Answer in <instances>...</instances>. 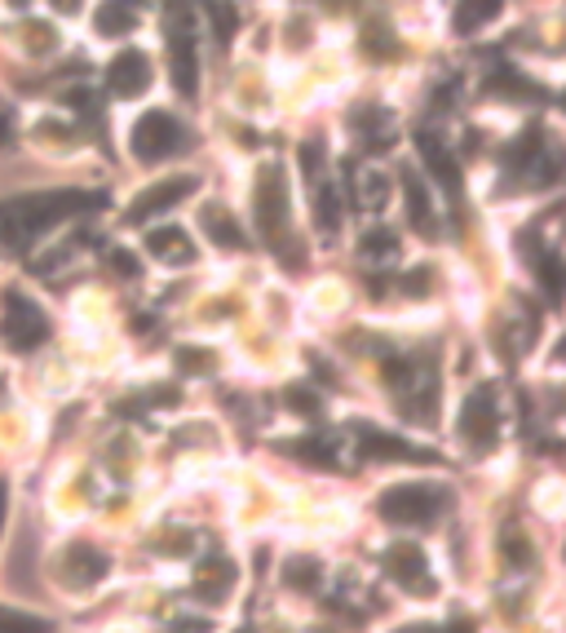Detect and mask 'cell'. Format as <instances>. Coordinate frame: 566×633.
Returning <instances> with one entry per match:
<instances>
[{
	"instance_id": "3957f363",
	"label": "cell",
	"mask_w": 566,
	"mask_h": 633,
	"mask_svg": "<svg viewBox=\"0 0 566 633\" xmlns=\"http://www.w3.org/2000/svg\"><path fill=\"white\" fill-rule=\"evenodd\" d=\"M49 333H54L49 314L32 297H23V292L10 288L5 292V310H0V342H5L10 350H19V355H32L36 346L49 342Z\"/></svg>"
},
{
	"instance_id": "7c38bea8",
	"label": "cell",
	"mask_w": 566,
	"mask_h": 633,
	"mask_svg": "<svg viewBox=\"0 0 566 633\" xmlns=\"http://www.w3.org/2000/svg\"><path fill=\"white\" fill-rule=\"evenodd\" d=\"M355 439H359L363 461H434V452H420V448H412L407 439L368 426V421H355Z\"/></svg>"
},
{
	"instance_id": "ffe728a7",
	"label": "cell",
	"mask_w": 566,
	"mask_h": 633,
	"mask_svg": "<svg viewBox=\"0 0 566 633\" xmlns=\"http://www.w3.org/2000/svg\"><path fill=\"white\" fill-rule=\"evenodd\" d=\"M319 580H323V563H319L314 554H292V559H284V585H288V589L314 594Z\"/></svg>"
},
{
	"instance_id": "4316f807",
	"label": "cell",
	"mask_w": 566,
	"mask_h": 633,
	"mask_svg": "<svg viewBox=\"0 0 566 633\" xmlns=\"http://www.w3.org/2000/svg\"><path fill=\"white\" fill-rule=\"evenodd\" d=\"M284 407L297 412V416H319V412H323L319 390H310V385H288V390H284Z\"/></svg>"
},
{
	"instance_id": "836d02e7",
	"label": "cell",
	"mask_w": 566,
	"mask_h": 633,
	"mask_svg": "<svg viewBox=\"0 0 566 633\" xmlns=\"http://www.w3.org/2000/svg\"><path fill=\"white\" fill-rule=\"evenodd\" d=\"M102 257H106L111 266H116L120 275H138V257H134V253H125V249H116V244H106V249H102Z\"/></svg>"
},
{
	"instance_id": "44dd1931",
	"label": "cell",
	"mask_w": 566,
	"mask_h": 633,
	"mask_svg": "<svg viewBox=\"0 0 566 633\" xmlns=\"http://www.w3.org/2000/svg\"><path fill=\"white\" fill-rule=\"evenodd\" d=\"M284 452L301 457V465H310V470H336V448H332V439H319V435L292 439V444H284Z\"/></svg>"
},
{
	"instance_id": "ba28073f",
	"label": "cell",
	"mask_w": 566,
	"mask_h": 633,
	"mask_svg": "<svg viewBox=\"0 0 566 633\" xmlns=\"http://www.w3.org/2000/svg\"><path fill=\"white\" fill-rule=\"evenodd\" d=\"M58 572H62V585H71V589H93V585L106 580L111 559H106L97 545H89V541H71V545L62 550Z\"/></svg>"
},
{
	"instance_id": "ab89813d",
	"label": "cell",
	"mask_w": 566,
	"mask_h": 633,
	"mask_svg": "<svg viewBox=\"0 0 566 633\" xmlns=\"http://www.w3.org/2000/svg\"><path fill=\"white\" fill-rule=\"evenodd\" d=\"M169 633H212V624L208 620H177V624H169Z\"/></svg>"
},
{
	"instance_id": "603a6c76",
	"label": "cell",
	"mask_w": 566,
	"mask_h": 633,
	"mask_svg": "<svg viewBox=\"0 0 566 633\" xmlns=\"http://www.w3.org/2000/svg\"><path fill=\"white\" fill-rule=\"evenodd\" d=\"M93 23H97L102 36H129L138 19H134V10H129V0H106Z\"/></svg>"
},
{
	"instance_id": "d6986e66",
	"label": "cell",
	"mask_w": 566,
	"mask_h": 633,
	"mask_svg": "<svg viewBox=\"0 0 566 633\" xmlns=\"http://www.w3.org/2000/svg\"><path fill=\"white\" fill-rule=\"evenodd\" d=\"M310 195H314V222H319V231H323V235H336V227H342V199H336L332 177L310 182Z\"/></svg>"
},
{
	"instance_id": "60d3db41",
	"label": "cell",
	"mask_w": 566,
	"mask_h": 633,
	"mask_svg": "<svg viewBox=\"0 0 566 633\" xmlns=\"http://www.w3.org/2000/svg\"><path fill=\"white\" fill-rule=\"evenodd\" d=\"M54 5V14H62V19H76L80 10H84V0H49Z\"/></svg>"
},
{
	"instance_id": "2e32d148",
	"label": "cell",
	"mask_w": 566,
	"mask_h": 633,
	"mask_svg": "<svg viewBox=\"0 0 566 633\" xmlns=\"http://www.w3.org/2000/svg\"><path fill=\"white\" fill-rule=\"evenodd\" d=\"M403 199H407V222L420 231V235H438V218H434V199L425 191V182L403 169Z\"/></svg>"
},
{
	"instance_id": "277c9868",
	"label": "cell",
	"mask_w": 566,
	"mask_h": 633,
	"mask_svg": "<svg viewBox=\"0 0 566 633\" xmlns=\"http://www.w3.org/2000/svg\"><path fill=\"white\" fill-rule=\"evenodd\" d=\"M253 214H257V231L266 244H284V231H288V182H284V169L279 164H266L257 173V186H253Z\"/></svg>"
},
{
	"instance_id": "e575fe53",
	"label": "cell",
	"mask_w": 566,
	"mask_h": 633,
	"mask_svg": "<svg viewBox=\"0 0 566 633\" xmlns=\"http://www.w3.org/2000/svg\"><path fill=\"white\" fill-rule=\"evenodd\" d=\"M363 186H368V204H372V208H381V204H385V195H390V177H385V173H368V177H363Z\"/></svg>"
},
{
	"instance_id": "9c48e42d",
	"label": "cell",
	"mask_w": 566,
	"mask_h": 633,
	"mask_svg": "<svg viewBox=\"0 0 566 633\" xmlns=\"http://www.w3.org/2000/svg\"><path fill=\"white\" fill-rule=\"evenodd\" d=\"M385 572L390 580H398L407 594H434V576H429V559L420 545L412 541H394L385 550Z\"/></svg>"
},
{
	"instance_id": "6da1fadb",
	"label": "cell",
	"mask_w": 566,
	"mask_h": 633,
	"mask_svg": "<svg viewBox=\"0 0 566 633\" xmlns=\"http://www.w3.org/2000/svg\"><path fill=\"white\" fill-rule=\"evenodd\" d=\"M106 195L102 191H36V195H19L10 204H0V244L5 249H27L36 235H45L49 227L93 214L102 208Z\"/></svg>"
},
{
	"instance_id": "9a60e30c",
	"label": "cell",
	"mask_w": 566,
	"mask_h": 633,
	"mask_svg": "<svg viewBox=\"0 0 566 633\" xmlns=\"http://www.w3.org/2000/svg\"><path fill=\"white\" fill-rule=\"evenodd\" d=\"M147 249H151V257L164 262V266H190V262L199 257V249L190 244V235H186L182 227H160V231H151V235H147Z\"/></svg>"
},
{
	"instance_id": "f1b7e54d",
	"label": "cell",
	"mask_w": 566,
	"mask_h": 633,
	"mask_svg": "<svg viewBox=\"0 0 566 633\" xmlns=\"http://www.w3.org/2000/svg\"><path fill=\"white\" fill-rule=\"evenodd\" d=\"M177 368H182L186 377H204V372H212V350H204V346H182V350H177Z\"/></svg>"
},
{
	"instance_id": "5b68a950",
	"label": "cell",
	"mask_w": 566,
	"mask_h": 633,
	"mask_svg": "<svg viewBox=\"0 0 566 633\" xmlns=\"http://www.w3.org/2000/svg\"><path fill=\"white\" fill-rule=\"evenodd\" d=\"M186 147H190V129L182 120H173L169 112H147L134 125V156L142 164H160V160H169Z\"/></svg>"
},
{
	"instance_id": "8fae6325",
	"label": "cell",
	"mask_w": 566,
	"mask_h": 633,
	"mask_svg": "<svg viewBox=\"0 0 566 633\" xmlns=\"http://www.w3.org/2000/svg\"><path fill=\"white\" fill-rule=\"evenodd\" d=\"M106 89L116 97H142L151 89V58L142 49H125L106 67Z\"/></svg>"
},
{
	"instance_id": "b9f144b4",
	"label": "cell",
	"mask_w": 566,
	"mask_h": 633,
	"mask_svg": "<svg viewBox=\"0 0 566 633\" xmlns=\"http://www.w3.org/2000/svg\"><path fill=\"white\" fill-rule=\"evenodd\" d=\"M398 633H442V624H403Z\"/></svg>"
},
{
	"instance_id": "d4e9b609",
	"label": "cell",
	"mask_w": 566,
	"mask_h": 633,
	"mask_svg": "<svg viewBox=\"0 0 566 633\" xmlns=\"http://www.w3.org/2000/svg\"><path fill=\"white\" fill-rule=\"evenodd\" d=\"M0 633H54V624L19 607H0Z\"/></svg>"
},
{
	"instance_id": "4dcf8cb0",
	"label": "cell",
	"mask_w": 566,
	"mask_h": 633,
	"mask_svg": "<svg viewBox=\"0 0 566 633\" xmlns=\"http://www.w3.org/2000/svg\"><path fill=\"white\" fill-rule=\"evenodd\" d=\"M323 164H327V151H323V142H301V169H305V177H310V182L327 177V173H323Z\"/></svg>"
},
{
	"instance_id": "7402d4cb",
	"label": "cell",
	"mask_w": 566,
	"mask_h": 633,
	"mask_svg": "<svg viewBox=\"0 0 566 633\" xmlns=\"http://www.w3.org/2000/svg\"><path fill=\"white\" fill-rule=\"evenodd\" d=\"M535 156H540V129H522V134L500 151V160H505L509 173H527V169L535 164Z\"/></svg>"
},
{
	"instance_id": "ee69618b",
	"label": "cell",
	"mask_w": 566,
	"mask_h": 633,
	"mask_svg": "<svg viewBox=\"0 0 566 633\" xmlns=\"http://www.w3.org/2000/svg\"><path fill=\"white\" fill-rule=\"evenodd\" d=\"M10 5H14V10H27V5H32V0H10Z\"/></svg>"
},
{
	"instance_id": "f35d334b",
	"label": "cell",
	"mask_w": 566,
	"mask_h": 633,
	"mask_svg": "<svg viewBox=\"0 0 566 633\" xmlns=\"http://www.w3.org/2000/svg\"><path fill=\"white\" fill-rule=\"evenodd\" d=\"M160 550H164V554H190V537H186V532H182V537H164Z\"/></svg>"
},
{
	"instance_id": "ac0fdd59",
	"label": "cell",
	"mask_w": 566,
	"mask_h": 633,
	"mask_svg": "<svg viewBox=\"0 0 566 633\" xmlns=\"http://www.w3.org/2000/svg\"><path fill=\"white\" fill-rule=\"evenodd\" d=\"M500 10H505V0H461L457 14H451V27H457V36H474V32L487 27Z\"/></svg>"
},
{
	"instance_id": "30bf717a",
	"label": "cell",
	"mask_w": 566,
	"mask_h": 633,
	"mask_svg": "<svg viewBox=\"0 0 566 633\" xmlns=\"http://www.w3.org/2000/svg\"><path fill=\"white\" fill-rule=\"evenodd\" d=\"M169 62H173V84L182 97H195L199 89V54H195V32L186 23V14L169 27Z\"/></svg>"
},
{
	"instance_id": "52a82bcc",
	"label": "cell",
	"mask_w": 566,
	"mask_h": 633,
	"mask_svg": "<svg viewBox=\"0 0 566 633\" xmlns=\"http://www.w3.org/2000/svg\"><path fill=\"white\" fill-rule=\"evenodd\" d=\"M195 191H199V177H195V173H182V177H164V182H151L147 191H138V195H134V204H129L125 222H129V227H142V222H151V218L169 214V208H177L182 199H190Z\"/></svg>"
},
{
	"instance_id": "7bdbcfd3",
	"label": "cell",
	"mask_w": 566,
	"mask_h": 633,
	"mask_svg": "<svg viewBox=\"0 0 566 633\" xmlns=\"http://www.w3.org/2000/svg\"><path fill=\"white\" fill-rule=\"evenodd\" d=\"M5 509H10V487H5V479H0V522H5Z\"/></svg>"
},
{
	"instance_id": "74e56055",
	"label": "cell",
	"mask_w": 566,
	"mask_h": 633,
	"mask_svg": "<svg viewBox=\"0 0 566 633\" xmlns=\"http://www.w3.org/2000/svg\"><path fill=\"white\" fill-rule=\"evenodd\" d=\"M14 134H19L14 112H0V147H14Z\"/></svg>"
},
{
	"instance_id": "d6a6232c",
	"label": "cell",
	"mask_w": 566,
	"mask_h": 633,
	"mask_svg": "<svg viewBox=\"0 0 566 633\" xmlns=\"http://www.w3.org/2000/svg\"><path fill=\"white\" fill-rule=\"evenodd\" d=\"M429 288H434V271H429V266L407 271V279H403V292H407V297H425Z\"/></svg>"
},
{
	"instance_id": "7a4b0ae2",
	"label": "cell",
	"mask_w": 566,
	"mask_h": 633,
	"mask_svg": "<svg viewBox=\"0 0 566 633\" xmlns=\"http://www.w3.org/2000/svg\"><path fill=\"white\" fill-rule=\"evenodd\" d=\"M451 505V487L442 483H394L381 492L377 514L394 527H425L434 518H442Z\"/></svg>"
},
{
	"instance_id": "8d00e7d4",
	"label": "cell",
	"mask_w": 566,
	"mask_h": 633,
	"mask_svg": "<svg viewBox=\"0 0 566 633\" xmlns=\"http://www.w3.org/2000/svg\"><path fill=\"white\" fill-rule=\"evenodd\" d=\"M505 554H509V559H513V563H522V567H527V563H531V559H535V554H531V545H522V541H518V537H513V532H509V537H505Z\"/></svg>"
},
{
	"instance_id": "83f0119b",
	"label": "cell",
	"mask_w": 566,
	"mask_h": 633,
	"mask_svg": "<svg viewBox=\"0 0 566 633\" xmlns=\"http://www.w3.org/2000/svg\"><path fill=\"white\" fill-rule=\"evenodd\" d=\"M535 271H540V284H544L548 301H562V266H557V253H540V257H535Z\"/></svg>"
},
{
	"instance_id": "5bb4252c",
	"label": "cell",
	"mask_w": 566,
	"mask_h": 633,
	"mask_svg": "<svg viewBox=\"0 0 566 633\" xmlns=\"http://www.w3.org/2000/svg\"><path fill=\"white\" fill-rule=\"evenodd\" d=\"M235 580H240V567L226 559V554H217V559H204L199 567H195V594L199 598H208V602H221L226 594L235 589Z\"/></svg>"
},
{
	"instance_id": "d590c367",
	"label": "cell",
	"mask_w": 566,
	"mask_h": 633,
	"mask_svg": "<svg viewBox=\"0 0 566 633\" xmlns=\"http://www.w3.org/2000/svg\"><path fill=\"white\" fill-rule=\"evenodd\" d=\"M363 49H368V54H394V41H390L381 27H372V32L363 36Z\"/></svg>"
},
{
	"instance_id": "484cf974",
	"label": "cell",
	"mask_w": 566,
	"mask_h": 633,
	"mask_svg": "<svg viewBox=\"0 0 566 633\" xmlns=\"http://www.w3.org/2000/svg\"><path fill=\"white\" fill-rule=\"evenodd\" d=\"M363 253L377 257V262H390V257L398 253V235H394L390 227H372V231L363 235Z\"/></svg>"
},
{
	"instance_id": "4fadbf2b",
	"label": "cell",
	"mask_w": 566,
	"mask_h": 633,
	"mask_svg": "<svg viewBox=\"0 0 566 633\" xmlns=\"http://www.w3.org/2000/svg\"><path fill=\"white\" fill-rule=\"evenodd\" d=\"M416 151H420L425 169L438 177V186H442L447 195H461V164L451 160V151H447V142H442L438 134L420 129V134H416Z\"/></svg>"
},
{
	"instance_id": "1f68e13d",
	"label": "cell",
	"mask_w": 566,
	"mask_h": 633,
	"mask_svg": "<svg viewBox=\"0 0 566 633\" xmlns=\"http://www.w3.org/2000/svg\"><path fill=\"white\" fill-rule=\"evenodd\" d=\"M54 45H58V36H54V27H49V23H32V27H27V49L49 54Z\"/></svg>"
},
{
	"instance_id": "8992f818",
	"label": "cell",
	"mask_w": 566,
	"mask_h": 633,
	"mask_svg": "<svg viewBox=\"0 0 566 633\" xmlns=\"http://www.w3.org/2000/svg\"><path fill=\"white\" fill-rule=\"evenodd\" d=\"M461 439L474 448V452H487L496 439H500V403H496V390L492 385H478L465 394L461 403Z\"/></svg>"
},
{
	"instance_id": "cb8c5ba5",
	"label": "cell",
	"mask_w": 566,
	"mask_h": 633,
	"mask_svg": "<svg viewBox=\"0 0 566 633\" xmlns=\"http://www.w3.org/2000/svg\"><path fill=\"white\" fill-rule=\"evenodd\" d=\"M355 125L363 129L368 151H390V147H394V125H390V116H385V112H359V116H355Z\"/></svg>"
},
{
	"instance_id": "f546056e",
	"label": "cell",
	"mask_w": 566,
	"mask_h": 633,
	"mask_svg": "<svg viewBox=\"0 0 566 633\" xmlns=\"http://www.w3.org/2000/svg\"><path fill=\"white\" fill-rule=\"evenodd\" d=\"M208 19H212V27H217V41H221V45H231V41H235V10H231V5H221V0H212V5H208Z\"/></svg>"
},
{
	"instance_id": "e0dca14e",
	"label": "cell",
	"mask_w": 566,
	"mask_h": 633,
	"mask_svg": "<svg viewBox=\"0 0 566 633\" xmlns=\"http://www.w3.org/2000/svg\"><path fill=\"white\" fill-rule=\"evenodd\" d=\"M199 227H204V235L212 240V249H231V253L244 249V227H240L231 214H226L221 204H208V208H204Z\"/></svg>"
},
{
	"instance_id": "f6af8a7d",
	"label": "cell",
	"mask_w": 566,
	"mask_h": 633,
	"mask_svg": "<svg viewBox=\"0 0 566 633\" xmlns=\"http://www.w3.org/2000/svg\"><path fill=\"white\" fill-rule=\"evenodd\" d=\"M240 633H253V629H240Z\"/></svg>"
}]
</instances>
